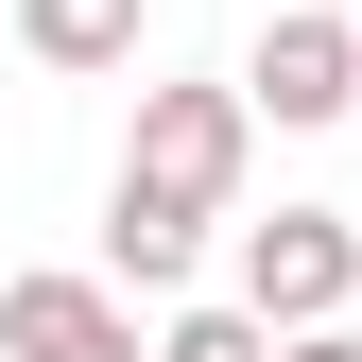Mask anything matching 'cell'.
I'll use <instances>...</instances> for the list:
<instances>
[{
	"label": "cell",
	"instance_id": "6da1fadb",
	"mask_svg": "<svg viewBox=\"0 0 362 362\" xmlns=\"http://www.w3.org/2000/svg\"><path fill=\"white\" fill-rule=\"evenodd\" d=\"M242 156H259V104H242V86H139V139H121V207L224 224Z\"/></svg>",
	"mask_w": 362,
	"mask_h": 362
},
{
	"label": "cell",
	"instance_id": "7a4b0ae2",
	"mask_svg": "<svg viewBox=\"0 0 362 362\" xmlns=\"http://www.w3.org/2000/svg\"><path fill=\"white\" fill-rule=\"evenodd\" d=\"M345 293H362V224L345 207H276V224H242V310L259 328H345Z\"/></svg>",
	"mask_w": 362,
	"mask_h": 362
},
{
	"label": "cell",
	"instance_id": "3957f363",
	"mask_svg": "<svg viewBox=\"0 0 362 362\" xmlns=\"http://www.w3.org/2000/svg\"><path fill=\"white\" fill-rule=\"evenodd\" d=\"M242 104L276 121V139H310V121H345V104H362V18H328V0L259 18V52H242Z\"/></svg>",
	"mask_w": 362,
	"mask_h": 362
},
{
	"label": "cell",
	"instance_id": "277c9868",
	"mask_svg": "<svg viewBox=\"0 0 362 362\" xmlns=\"http://www.w3.org/2000/svg\"><path fill=\"white\" fill-rule=\"evenodd\" d=\"M0 362H156L121 276H0Z\"/></svg>",
	"mask_w": 362,
	"mask_h": 362
},
{
	"label": "cell",
	"instance_id": "5b68a950",
	"mask_svg": "<svg viewBox=\"0 0 362 362\" xmlns=\"http://www.w3.org/2000/svg\"><path fill=\"white\" fill-rule=\"evenodd\" d=\"M18 52L86 86V69H139V0H18Z\"/></svg>",
	"mask_w": 362,
	"mask_h": 362
},
{
	"label": "cell",
	"instance_id": "8992f818",
	"mask_svg": "<svg viewBox=\"0 0 362 362\" xmlns=\"http://www.w3.org/2000/svg\"><path fill=\"white\" fill-rule=\"evenodd\" d=\"M190 259H207V224H173V207H121V190H104V276H121V293H173Z\"/></svg>",
	"mask_w": 362,
	"mask_h": 362
},
{
	"label": "cell",
	"instance_id": "52a82bcc",
	"mask_svg": "<svg viewBox=\"0 0 362 362\" xmlns=\"http://www.w3.org/2000/svg\"><path fill=\"white\" fill-rule=\"evenodd\" d=\"M156 362H276V328L224 293V310H173V328H156Z\"/></svg>",
	"mask_w": 362,
	"mask_h": 362
},
{
	"label": "cell",
	"instance_id": "ba28073f",
	"mask_svg": "<svg viewBox=\"0 0 362 362\" xmlns=\"http://www.w3.org/2000/svg\"><path fill=\"white\" fill-rule=\"evenodd\" d=\"M276 362H362V328H293V345H276Z\"/></svg>",
	"mask_w": 362,
	"mask_h": 362
}]
</instances>
